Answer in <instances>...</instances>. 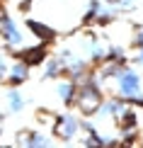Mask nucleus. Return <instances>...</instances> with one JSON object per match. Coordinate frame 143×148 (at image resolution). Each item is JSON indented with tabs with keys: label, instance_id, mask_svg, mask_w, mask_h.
Masks as SVG:
<instances>
[{
	"label": "nucleus",
	"instance_id": "f257e3e1",
	"mask_svg": "<svg viewBox=\"0 0 143 148\" xmlns=\"http://www.w3.org/2000/svg\"><path fill=\"white\" fill-rule=\"evenodd\" d=\"M104 85L107 80L99 75V71H90L88 75L80 80V88H78V100H75V107L83 116H95L99 102L104 100Z\"/></svg>",
	"mask_w": 143,
	"mask_h": 148
},
{
	"label": "nucleus",
	"instance_id": "f03ea898",
	"mask_svg": "<svg viewBox=\"0 0 143 148\" xmlns=\"http://www.w3.org/2000/svg\"><path fill=\"white\" fill-rule=\"evenodd\" d=\"M112 80H114L116 95L124 97L129 104L143 109V78L133 63H121Z\"/></svg>",
	"mask_w": 143,
	"mask_h": 148
},
{
	"label": "nucleus",
	"instance_id": "7ed1b4c3",
	"mask_svg": "<svg viewBox=\"0 0 143 148\" xmlns=\"http://www.w3.org/2000/svg\"><path fill=\"white\" fill-rule=\"evenodd\" d=\"M27 49V34L20 27V22L12 17L8 8H0V51L5 53H20Z\"/></svg>",
	"mask_w": 143,
	"mask_h": 148
},
{
	"label": "nucleus",
	"instance_id": "20e7f679",
	"mask_svg": "<svg viewBox=\"0 0 143 148\" xmlns=\"http://www.w3.org/2000/svg\"><path fill=\"white\" fill-rule=\"evenodd\" d=\"M80 134H83V114L66 109V112L53 116V136L56 138L68 143V141H75Z\"/></svg>",
	"mask_w": 143,
	"mask_h": 148
},
{
	"label": "nucleus",
	"instance_id": "39448f33",
	"mask_svg": "<svg viewBox=\"0 0 143 148\" xmlns=\"http://www.w3.org/2000/svg\"><path fill=\"white\" fill-rule=\"evenodd\" d=\"M129 104L124 97L119 95H112V97H104L102 102H99V107H97V112H95V119H104V121H119L124 114L129 112Z\"/></svg>",
	"mask_w": 143,
	"mask_h": 148
},
{
	"label": "nucleus",
	"instance_id": "423d86ee",
	"mask_svg": "<svg viewBox=\"0 0 143 148\" xmlns=\"http://www.w3.org/2000/svg\"><path fill=\"white\" fill-rule=\"evenodd\" d=\"M78 88H80V83L75 78H70V75H66V78H58L56 80V97L61 100V104H66V107H75V100H78Z\"/></svg>",
	"mask_w": 143,
	"mask_h": 148
},
{
	"label": "nucleus",
	"instance_id": "0eeeda50",
	"mask_svg": "<svg viewBox=\"0 0 143 148\" xmlns=\"http://www.w3.org/2000/svg\"><path fill=\"white\" fill-rule=\"evenodd\" d=\"M27 95L20 90V85H10L8 90H5V114H10V116H17V114H22L24 109H27Z\"/></svg>",
	"mask_w": 143,
	"mask_h": 148
},
{
	"label": "nucleus",
	"instance_id": "6e6552de",
	"mask_svg": "<svg viewBox=\"0 0 143 148\" xmlns=\"http://www.w3.org/2000/svg\"><path fill=\"white\" fill-rule=\"evenodd\" d=\"M32 75V63L24 61L22 56H17L15 61H10V73H8V83L10 85H24Z\"/></svg>",
	"mask_w": 143,
	"mask_h": 148
},
{
	"label": "nucleus",
	"instance_id": "1a4fd4ad",
	"mask_svg": "<svg viewBox=\"0 0 143 148\" xmlns=\"http://www.w3.org/2000/svg\"><path fill=\"white\" fill-rule=\"evenodd\" d=\"M17 143L20 146H34V148H46V146H53V136L39 131V129H24L17 136Z\"/></svg>",
	"mask_w": 143,
	"mask_h": 148
},
{
	"label": "nucleus",
	"instance_id": "9d476101",
	"mask_svg": "<svg viewBox=\"0 0 143 148\" xmlns=\"http://www.w3.org/2000/svg\"><path fill=\"white\" fill-rule=\"evenodd\" d=\"M41 78L44 80H58L61 75H66V68H63V61H61L58 56H46L44 58V63H41Z\"/></svg>",
	"mask_w": 143,
	"mask_h": 148
},
{
	"label": "nucleus",
	"instance_id": "9b49d317",
	"mask_svg": "<svg viewBox=\"0 0 143 148\" xmlns=\"http://www.w3.org/2000/svg\"><path fill=\"white\" fill-rule=\"evenodd\" d=\"M27 29H29V32H32V36H36L39 41L53 39V29L49 27V24H44V22L34 20V17H27Z\"/></svg>",
	"mask_w": 143,
	"mask_h": 148
},
{
	"label": "nucleus",
	"instance_id": "f8f14e48",
	"mask_svg": "<svg viewBox=\"0 0 143 148\" xmlns=\"http://www.w3.org/2000/svg\"><path fill=\"white\" fill-rule=\"evenodd\" d=\"M8 73H10V61L5 58V51H0V83H8Z\"/></svg>",
	"mask_w": 143,
	"mask_h": 148
},
{
	"label": "nucleus",
	"instance_id": "ddd939ff",
	"mask_svg": "<svg viewBox=\"0 0 143 148\" xmlns=\"http://www.w3.org/2000/svg\"><path fill=\"white\" fill-rule=\"evenodd\" d=\"M131 44H133L136 49H141V46H143V27H141V29H136V34H133V41H131Z\"/></svg>",
	"mask_w": 143,
	"mask_h": 148
},
{
	"label": "nucleus",
	"instance_id": "4468645a",
	"mask_svg": "<svg viewBox=\"0 0 143 148\" xmlns=\"http://www.w3.org/2000/svg\"><path fill=\"white\" fill-rule=\"evenodd\" d=\"M133 66H143V46L138 49V53L133 56Z\"/></svg>",
	"mask_w": 143,
	"mask_h": 148
}]
</instances>
